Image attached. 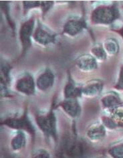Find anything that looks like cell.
<instances>
[{"instance_id":"1","label":"cell","mask_w":123,"mask_h":158,"mask_svg":"<svg viewBox=\"0 0 123 158\" xmlns=\"http://www.w3.org/2000/svg\"><path fill=\"white\" fill-rule=\"evenodd\" d=\"M89 152L88 144L73 131L63 136L56 155L58 158H84Z\"/></svg>"},{"instance_id":"2","label":"cell","mask_w":123,"mask_h":158,"mask_svg":"<svg viewBox=\"0 0 123 158\" xmlns=\"http://www.w3.org/2000/svg\"><path fill=\"white\" fill-rule=\"evenodd\" d=\"M121 17L117 3L101 5L94 9L90 14V20L94 25H110Z\"/></svg>"},{"instance_id":"3","label":"cell","mask_w":123,"mask_h":158,"mask_svg":"<svg viewBox=\"0 0 123 158\" xmlns=\"http://www.w3.org/2000/svg\"><path fill=\"white\" fill-rule=\"evenodd\" d=\"M55 108V101H53L49 112L43 115H37L35 117V121L46 137H52L54 139L57 140L56 117L54 112Z\"/></svg>"},{"instance_id":"4","label":"cell","mask_w":123,"mask_h":158,"mask_svg":"<svg viewBox=\"0 0 123 158\" xmlns=\"http://www.w3.org/2000/svg\"><path fill=\"white\" fill-rule=\"evenodd\" d=\"M35 16L32 15L28 19L23 21L20 25L19 30V38L22 46L20 58L26 54L31 46V40L33 39V34L35 30Z\"/></svg>"},{"instance_id":"5","label":"cell","mask_w":123,"mask_h":158,"mask_svg":"<svg viewBox=\"0 0 123 158\" xmlns=\"http://www.w3.org/2000/svg\"><path fill=\"white\" fill-rule=\"evenodd\" d=\"M2 125H5L10 128L19 130V131H26L31 136L32 139L35 138V130L33 125L27 115V110L26 109L22 116L7 117L3 120L1 123Z\"/></svg>"},{"instance_id":"6","label":"cell","mask_w":123,"mask_h":158,"mask_svg":"<svg viewBox=\"0 0 123 158\" xmlns=\"http://www.w3.org/2000/svg\"><path fill=\"white\" fill-rule=\"evenodd\" d=\"M34 41L42 46L55 44L57 42V34L50 30L38 19L36 27L33 34Z\"/></svg>"},{"instance_id":"7","label":"cell","mask_w":123,"mask_h":158,"mask_svg":"<svg viewBox=\"0 0 123 158\" xmlns=\"http://www.w3.org/2000/svg\"><path fill=\"white\" fill-rule=\"evenodd\" d=\"M88 28L85 15L83 14L80 18L68 19L63 26L62 34L74 37L82 33L84 30H88Z\"/></svg>"},{"instance_id":"8","label":"cell","mask_w":123,"mask_h":158,"mask_svg":"<svg viewBox=\"0 0 123 158\" xmlns=\"http://www.w3.org/2000/svg\"><path fill=\"white\" fill-rule=\"evenodd\" d=\"M35 86L36 85L32 75L26 73L18 79L15 87L19 93L30 96L35 94Z\"/></svg>"},{"instance_id":"9","label":"cell","mask_w":123,"mask_h":158,"mask_svg":"<svg viewBox=\"0 0 123 158\" xmlns=\"http://www.w3.org/2000/svg\"><path fill=\"white\" fill-rule=\"evenodd\" d=\"M98 61L92 54H84L75 60V65L81 72L89 73L98 69Z\"/></svg>"},{"instance_id":"10","label":"cell","mask_w":123,"mask_h":158,"mask_svg":"<svg viewBox=\"0 0 123 158\" xmlns=\"http://www.w3.org/2000/svg\"><path fill=\"white\" fill-rule=\"evenodd\" d=\"M55 82V74L51 69L46 68L39 74L35 82L38 89L45 92L52 87Z\"/></svg>"},{"instance_id":"11","label":"cell","mask_w":123,"mask_h":158,"mask_svg":"<svg viewBox=\"0 0 123 158\" xmlns=\"http://www.w3.org/2000/svg\"><path fill=\"white\" fill-rule=\"evenodd\" d=\"M61 107L72 118H77L81 113V106L77 98H66V100L55 105V108Z\"/></svg>"},{"instance_id":"12","label":"cell","mask_w":123,"mask_h":158,"mask_svg":"<svg viewBox=\"0 0 123 158\" xmlns=\"http://www.w3.org/2000/svg\"><path fill=\"white\" fill-rule=\"evenodd\" d=\"M54 4V2L53 1H23V14L25 15L31 9L39 8L42 11V17L43 18Z\"/></svg>"},{"instance_id":"13","label":"cell","mask_w":123,"mask_h":158,"mask_svg":"<svg viewBox=\"0 0 123 158\" xmlns=\"http://www.w3.org/2000/svg\"><path fill=\"white\" fill-rule=\"evenodd\" d=\"M104 84L98 79H93L82 86V94L87 97H94L99 95L102 91Z\"/></svg>"},{"instance_id":"14","label":"cell","mask_w":123,"mask_h":158,"mask_svg":"<svg viewBox=\"0 0 123 158\" xmlns=\"http://www.w3.org/2000/svg\"><path fill=\"white\" fill-rule=\"evenodd\" d=\"M64 97L66 98H77L82 95V86H79L74 82L70 71H68V81L64 87Z\"/></svg>"},{"instance_id":"15","label":"cell","mask_w":123,"mask_h":158,"mask_svg":"<svg viewBox=\"0 0 123 158\" xmlns=\"http://www.w3.org/2000/svg\"><path fill=\"white\" fill-rule=\"evenodd\" d=\"M102 106L109 112L123 106V102L118 94L115 93H110L101 98Z\"/></svg>"},{"instance_id":"16","label":"cell","mask_w":123,"mask_h":158,"mask_svg":"<svg viewBox=\"0 0 123 158\" xmlns=\"http://www.w3.org/2000/svg\"><path fill=\"white\" fill-rule=\"evenodd\" d=\"M12 69L8 62H2L1 64V88L2 96H6L8 94L7 87L11 82V70Z\"/></svg>"},{"instance_id":"17","label":"cell","mask_w":123,"mask_h":158,"mask_svg":"<svg viewBox=\"0 0 123 158\" xmlns=\"http://www.w3.org/2000/svg\"><path fill=\"white\" fill-rule=\"evenodd\" d=\"M106 135L105 127L102 124H95L88 129L86 136L92 142H98L102 140Z\"/></svg>"},{"instance_id":"18","label":"cell","mask_w":123,"mask_h":158,"mask_svg":"<svg viewBox=\"0 0 123 158\" xmlns=\"http://www.w3.org/2000/svg\"><path fill=\"white\" fill-rule=\"evenodd\" d=\"M26 137L24 133L19 131L11 141V147L14 151H19L26 146Z\"/></svg>"},{"instance_id":"19","label":"cell","mask_w":123,"mask_h":158,"mask_svg":"<svg viewBox=\"0 0 123 158\" xmlns=\"http://www.w3.org/2000/svg\"><path fill=\"white\" fill-rule=\"evenodd\" d=\"M106 53L109 56H115L119 52V44L114 38H108L102 44Z\"/></svg>"},{"instance_id":"20","label":"cell","mask_w":123,"mask_h":158,"mask_svg":"<svg viewBox=\"0 0 123 158\" xmlns=\"http://www.w3.org/2000/svg\"><path fill=\"white\" fill-rule=\"evenodd\" d=\"M90 52L97 61H105L108 56L101 44H96L93 46L90 50Z\"/></svg>"},{"instance_id":"21","label":"cell","mask_w":123,"mask_h":158,"mask_svg":"<svg viewBox=\"0 0 123 158\" xmlns=\"http://www.w3.org/2000/svg\"><path fill=\"white\" fill-rule=\"evenodd\" d=\"M110 113V117L115 121L118 127H123V106L113 110Z\"/></svg>"},{"instance_id":"22","label":"cell","mask_w":123,"mask_h":158,"mask_svg":"<svg viewBox=\"0 0 123 158\" xmlns=\"http://www.w3.org/2000/svg\"><path fill=\"white\" fill-rule=\"evenodd\" d=\"M1 7H2V10L3 11V13L4 14L6 18L7 19V23L10 27V29L13 32V34L14 35L15 34V23H14L12 19H11L10 18V7L9 5L7 2H1Z\"/></svg>"},{"instance_id":"23","label":"cell","mask_w":123,"mask_h":158,"mask_svg":"<svg viewBox=\"0 0 123 158\" xmlns=\"http://www.w3.org/2000/svg\"><path fill=\"white\" fill-rule=\"evenodd\" d=\"M108 153L113 158H123V142L110 148Z\"/></svg>"},{"instance_id":"24","label":"cell","mask_w":123,"mask_h":158,"mask_svg":"<svg viewBox=\"0 0 123 158\" xmlns=\"http://www.w3.org/2000/svg\"><path fill=\"white\" fill-rule=\"evenodd\" d=\"M114 31H117V32L120 34L123 38V26L121 28L118 30H114ZM114 88L120 90H123V64L121 67L120 72H119V77L116 85H114Z\"/></svg>"},{"instance_id":"25","label":"cell","mask_w":123,"mask_h":158,"mask_svg":"<svg viewBox=\"0 0 123 158\" xmlns=\"http://www.w3.org/2000/svg\"><path fill=\"white\" fill-rule=\"evenodd\" d=\"M102 125L105 127H107L109 129H115L118 127L117 124L115 123V121L109 117H102Z\"/></svg>"},{"instance_id":"26","label":"cell","mask_w":123,"mask_h":158,"mask_svg":"<svg viewBox=\"0 0 123 158\" xmlns=\"http://www.w3.org/2000/svg\"><path fill=\"white\" fill-rule=\"evenodd\" d=\"M33 158H50V155L44 150H39Z\"/></svg>"},{"instance_id":"27","label":"cell","mask_w":123,"mask_h":158,"mask_svg":"<svg viewBox=\"0 0 123 158\" xmlns=\"http://www.w3.org/2000/svg\"><path fill=\"white\" fill-rule=\"evenodd\" d=\"M3 158H16V157H15L14 156H10V155H6V156H4V157H3Z\"/></svg>"}]
</instances>
